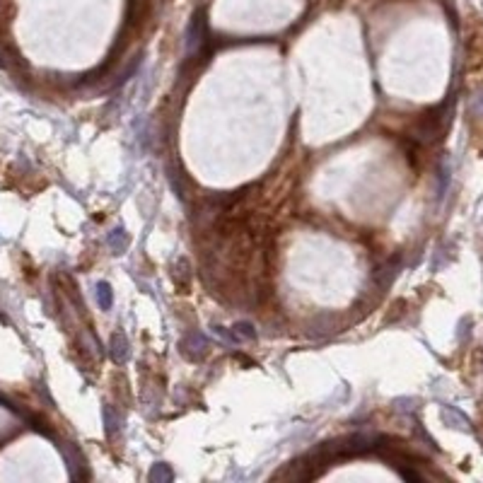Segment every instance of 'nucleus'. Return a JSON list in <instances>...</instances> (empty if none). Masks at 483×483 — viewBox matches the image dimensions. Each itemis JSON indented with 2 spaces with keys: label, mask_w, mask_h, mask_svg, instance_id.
<instances>
[{
  "label": "nucleus",
  "mask_w": 483,
  "mask_h": 483,
  "mask_svg": "<svg viewBox=\"0 0 483 483\" xmlns=\"http://www.w3.org/2000/svg\"><path fill=\"white\" fill-rule=\"evenodd\" d=\"M399 271H401V259H399V257H396V259H389L386 264L379 266V269L372 274V286H374V290H377L379 295L386 293L391 283L396 281Z\"/></svg>",
  "instance_id": "f257e3e1"
},
{
  "label": "nucleus",
  "mask_w": 483,
  "mask_h": 483,
  "mask_svg": "<svg viewBox=\"0 0 483 483\" xmlns=\"http://www.w3.org/2000/svg\"><path fill=\"white\" fill-rule=\"evenodd\" d=\"M206 37H208L206 34V17H203V13H196L193 22L189 25V32H186V54H189V59H193V56L201 51Z\"/></svg>",
  "instance_id": "f03ea898"
},
{
  "label": "nucleus",
  "mask_w": 483,
  "mask_h": 483,
  "mask_svg": "<svg viewBox=\"0 0 483 483\" xmlns=\"http://www.w3.org/2000/svg\"><path fill=\"white\" fill-rule=\"evenodd\" d=\"M208 338L198 331H191L181 338V353H184L189 360H203L208 355Z\"/></svg>",
  "instance_id": "7ed1b4c3"
},
{
  "label": "nucleus",
  "mask_w": 483,
  "mask_h": 483,
  "mask_svg": "<svg viewBox=\"0 0 483 483\" xmlns=\"http://www.w3.org/2000/svg\"><path fill=\"white\" fill-rule=\"evenodd\" d=\"M59 450L63 454V462L68 467V474H71V479H82V469H85V459L82 454L78 452V447L73 445V442H59Z\"/></svg>",
  "instance_id": "20e7f679"
},
{
  "label": "nucleus",
  "mask_w": 483,
  "mask_h": 483,
  "mask_svg": "<svg viewBox=\"0 0 483 483\" xmlns=\"http://www.w3.org/2000/svg\"><path fill=\"white\" fill-rule=\"evenodd\" d=\"M440 416L445 420V425H450L452 430H459V433H471V430H474L471 428V420L454 406H442Z\"/></svg>",
  "instance_id": "39448f33"
},
{
  "label": "nucleus",
  "mask_w": 483,
  "mask_h": 483,
  "mask_svg": "<svg viewBox=\"0 0 483 483\" xmlns=\"http://www.w3.org/2000/svg\"><path fill=\"white\" fill-rule=\"evenodd\" d=\"M334 326H336V319H334L331 314H319V317H314V322L310 324V336L324 338L334 331Z\"/></svg>",
  "instance_id": "423d86ee"
},
{
  "label": "nucleus",
  "mask_w": 483,
  "mask_h": 483,
  "mask_svg": "<svg viewBox=\"0 0 483 483\" xmlns=\"http://www.w3.org/2000/svg\"><path fill=\"white\" fill-rule=\"evenodd\" d=\"M102 420H104V430H106V435H109V437H114L118 430H121V416H118L116 408L109 406V403H106V406H102Z\"/></svg>",
  "instance_id": "0eeeda50"
},
{
  "label": "nucleus",
  "mask_w": 483,
  "mask_h": 483,
  "mask_svg": "<svg viewBox=\"0 0 483 483\" xmlns=\"http://www.w3.org/2000/svg\"><path fill=\"white\" fill-rule=\"evenodd\" d=\"M128 353H130L128 338L123 336V334H114V336H111V357L116 362H126L128 360Z\"/></svg>",
  "instance_id": "6e6552de"
},
{
  "label": "nucleus",
  "mask_w": 483,
  "mask_h": 483,
  "mask_svg": "<svg viewBox=\"0 0 483 483\" xmlns=\"http://www.w3.org/2000/svg\"><path fill=\"white\" fill-rule=\"evenodd\" d=\"M106 244H109L111 254H123L128 247V237L126 232H123V227H116V230L109 232V237H106Z\"/></svg>",
  "instance_id": "1a4fd4ad"
},
{
  "label": "nucleus",
  "mask_w": 483,
  "mask_h": 483,
  "mask_svg": "<svg viewBox=\"0 0 483 483\" xmlns=\"http://www.w3.org/2000/svg\"><path fill=\"white\" fill-rule=\"evenodd\" d=\"M391 408L401 416H411V413L418 411V399H411V396H399V399L391 401Z\"/></svg>",
  "instance_id": "9d476101"
},
{
  "label": "nucleus",
  "mask_w": 483,
  "mask_h": 483,
  "mask_svg": "<svg viewBox=\"0 0 483 483\" xmlns=\"http://www.w3.org/2000/svg\"><path fill=\"white\" fill-rule=\"evenodd\" d=\"M450 162L447 160H442L440 162V169H437V198H442L445 196V191H447V186H450Z\"/></svg>",
  "instance_id": "9b49d317"
},
{
  "label": "nucleus",
  "mask_w": 483,
  "mask_h": 483,
  "mask_svg": "<svg viewBox=\"0 0 483 483\" xmlns=\"http://www.w3.org/2000/svg\"><path fill=\"white\" fill-rule=\"evenodd\" d=\"M150 483H169L174 479V474H172V469L167 467V464H155V467L150 469Z\"/></svg>",
  "instance_id": "f8f14e48"
},
{
  "label": "nucleus",
  "mask_w": 483,
  "mask_h": 483,
  "mask_svg": "<svg viewBox=\"0 0 483 483\" xmlns=\"http://www.w3.org/2000/svg\"><path fill=\"white\" fill-rule=\"evenodd\" d=\"M97 302H99L102 310H111L114 290H111L109 283H99V286H97Z\"/></svg>",
  "instance_id": "ddd939ff"
},
{
  "label": "nucleus",
  "mask_w": 483,
  "mask_h": 483,
  "mask_svg": "<svg viewBox=\"0 0 483 483\" xmlns=\"http://www.w3.org/2000/svg\"><path fill=\"white\" fill-rule=\"evenodd\" d=\"M213 336L218 341H223L225 346H230V348H235V346H237V336H235V331H232V329H225V326H218V324H215Z\"/></svg>",
  "instance_id": "4468645a"
},
{
  "label": "nucleus",
  "mask_w": 483,
  "mask_h": 483,
  "mask_svg": "<svg viewBox=\"0 0 483 483\" xmlns=\"http://www.w3.org/2000/svg\"><path fill=\"white\" fill-rule=\"evenodd\" d=\"M232 331H235L237 341H254V338H257V331H254V326H252V324H247V322L235 324V326H232Z\"/></svg>",
  "instance_id": "2eb2a0df"
},
{
  "label": "nucleus",
  "mask_w": 483,
  "mask_h": 483,
  "mask_svg": "<svg viewBox=\"0 0 483 483\" xmlns=\"http://www.w3.org/2000/svg\"><path fill=\"white\" fill-rule=\"evenodd\" d=\"M469 114L474 118H483V90H479V92L469 99Z\"/></svg>",
  "instance_id": "dca6fc26"
},
{
  "label": "nucleus",
  "mask_w": 483,
  "mask_h": 483,
  "mask_svg": "<svg viewBox=\"0 0 483 483\" xmlns=\"http://www.w3.org/2000/svg\"><path fill=\"white\" fill-rule=\"evenodd\" d=\"M181 276V288H189V281H191V269H189V261L186 259H179L177 261V278Z\"/></svg>",
  "instance_id": "f3484780"
},
{
  "label": "nucleus",
  "mask_w": 483,
  "mask_h": 483,
  "mask_svg": "<svg viewBox=\"0 0 483 483\" xmlns=\"http://www.w3.org/2000/svg\"><path fill=\"white\" fill-rule=\"evenodd\" d=\"M467 336H471V322L462 319V324H459V341H467Z\"/></svg>",
  "instance_id": "a211bd4d"
},
{
  "label": "nucleus",
  "mask_w": 483,
  "mask_h": 483,
  "mask_svg": "<svg viewBox=\"0 0 483 483\" xmlns=\"http://www.w3.org/2000/svg\"><path fill=\"white\" fill-rule=\"evenodd\" d=\"M5 17V0H0V22H3Z\"/></svg>",
  "instance_id": "6ab92c4d"
},
{
  "label": "nucleus",
  "mask_w": 483,
  "mask_h": 483,
  "mask_svg": "<svg viewBox=\"0 0 483 483\" xmlns=\"http://www.w3.org/2000/svg\"><path fill=\"white\" fill-rule=\"evenodd\" d=\"M0 322H3V314H0Z\"/></svg>",
  "instance_id": "aec40b11"
}]
</instances>
